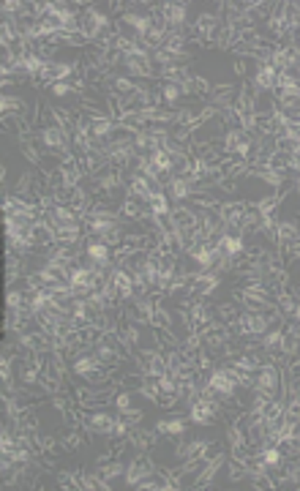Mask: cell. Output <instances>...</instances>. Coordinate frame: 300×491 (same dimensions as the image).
Listing matches in <instances>:
<instances>
[{
  "label": "cell",
  "instance_id": "10",
  "mask_svg": "<svg viewBox=\"0 0 300 491\" xmlns=\"http://www.w3.org/2000/svg\"><path fill=\"white\" fill-rule=\"evenodd\" d=\"M159 431L156 429H142V426H137V429H131L128 431V442L137 448V451H142V453H150L156 445H159Z\"/></svg>",
  "mask_w": 300,
  "mask_h": 491
},
{
  "label": "cell",
  "instance_id": "7",
  "mask_svg": "<svg viewBox=\"0 0 300 491\" xmlns=\"http://www.w3.org/2000/svg\"><path fill=\"white\" fill-rule=\"evenodd\" d=\"M164 5V22L170 33H178L183 27H189V3H161Z\"/></svg>",
  "mask_w": 300,
  "mask_h": 491
},
{
  "label": "cell",
  "instance_id": "14",
  "mask_svg": "<svg viewBox=\"0 0 300 491\" xmlns=\"http://www.w3.org/2000/svg\"><path fill=\"white\" fill-rule=\"evenodd\" d=\"M172 200L167 197V191H156L150 200H148V208H150V213H156V216H161V219H167L170 213H172Z\"/></svg>",
  "mask_w": 300,
  "mask_h": 491
},
{
  "label": "cell",
  "instance_id": "6",
  "mask_svg": "<svg viewBox=\"0 0 300 491\" xmlns=\"http://www.w3.org/2000/svg\"><path fill=\"white\" fill-rule=\"evenodd\" d=\"M115 415H109L106 409H93V412H85V429L93 431L96 437H109L112 440V431H115Z\"/></svg>",
  "mask_w": 300,
  "mask_h": 491
},
{
  "label": "cell",
  "instance_id": "8",
  "mask_svg": "<svg viewBox=\"0 0 300 491\" xmlns=\"http://www.w3.org/2000/svg\"><path fill=\"white\" fill-rule=\"evenodd\" d=\"M235 96H238L235 82H218V85H213V88H210L207 104H210V107H216V110L221 112V110H227V107H232V104H235Z\"/></svg>",
  "mask_w": 300,
  "mask_h": 491
},
{
  "label": "cell",
  "instance_id": "15",
  "mask_svg": "<svg viewBox=\"0 0 300 491\" xmlns=\"http://www.w3.org/2000/svg\"><path fill=\"white\" fill-rule=\"evenodd\" d=\"M126 462L123 459H117V462H109V464H101V467H93L96 472H99L104 481H109V483H115L117 478H126Z\"/></svg>",
  "mask_w": 300,
  "mask_h": 491
},
{
  "label": "cell",
  "instance_id": "1",
  "mask_svg": "<svg viewBox=\"0 0 300 491\" xmlns=\"http://www.w3.org/2000/svg\"><path fill=\"white\" fill-rule=\"evenodd\" d=\"M281 385H284V368L281 366L265 361L254 371V390H259L265 396H273V398H281Z\"/></svg>",
  "mask_w": 300,
  "mask_h": 491
},
{
  "label": "cell",
  "instance_id": "21",
  "mask_svg": "<svg viewBox=\"0 0 300 491\" xmlns=\"http://www.w3.org/2000/svg\"><path fill=\"white\" fill-rule=\"evenodd\" d=\"M292 194H298L300 197V172L298 175H292Z\"/></svg>",
  "mask_w": 300,
  "mask_h": 491
},
{
  "label": "cell",
  "instance_id": "12",
  "mask_svg": "<svg viewBox=\"0 0 300 491\" xmlns=\"http://www.w3.org/2000/svg\"><path fill=\"white\" fill-rule=\"evenodd\" d=\"M164 191H167V197L178 205V202H189V197L194 194V189H192V183L186 180V178H170L167 183H164Z\"/></svg>",
  "mask_w": 300,
  "mask_h": 491
},
{
  "label": "cell",
  "instance_id": "5",
  "mask_svg": "<svg viewBox=\"0 0 300 491\" xmlns=\"http://www.w3.org/2000/svg\"><path fill=\"white\" fill-rule=\"evenodd\" d=\"M153 464H156V462L150 459V453H142V451H139V453L134 456V462L126 467V478H123V481H126V486H131V489H134L142 478H148V475L156 470Z\"/></svg>",
  "mask_w": 300,
  "mask_h": 491
},
{
  "label": "cell",
  "instance_id": "3",
  "mask_svg": "<svg viewBox=\"0 0 300 491\" xmlns=\"http://www.w3.org/2000/svg\"><path fill=\"white\" fill-rule=\"evenodd\" d=\"M249 82L254 85L257 93H276V88H279V71H276L270 63L259 60V63H257V71H254V77H251Z\"/></svg>",
  "mask_w": 300,
  "mask_h": 491
},
{
  "label": "cell",
  "instance_id": "11",
  "mask_svg": "<svg viewBox=\"0 0 300 491\" xmlns=\"http://www.w3.org/2000/svg\"><path fill=\"white\" fill-rule=\"evenodd\" d=\"M14 115H30V104L19 93H3L0 96V118H14Z\"/></svg>",
  "mask_w": 300,
  "mask_h": 491
},
{
  "label": "cell",
  "instance_id": "16",
  "mask_svg": "<svg viewBox=\"0 0 300 491\" xmlns=\"http://www.w3.org/2000/svg\"><path fill=\"white\" fill-rule=\"evenodd\" d=\"M227 475H229L232 483L249 481V464H246V459H243V456H232V459L227 462Z\"/></svg>",
  "mask_w": 300,
  "mask_h": 491
},
{
  "label": "cell",
  "instance_id": "20",
  "mask_svg": "<svg viewBox=\"0 0 300 491\" xmlns=\"http://www.w3.org/2000/svg\"><path fill=\"white\" fill-rule=\"evenodd\" d=\"M49 93H52V96H58V99H63V96L77 93V91H74V85H71V82H55V85L49 88Z\"/></svg>",
  "mask_w": 300,
  "mask_h": 491
},
{
  "label": "cell",
  "instance_id": "9",
  "mask_svg": "<svg viewBox=\"0 0 300 491\" xmlns=\"http://www.w3.org/2000/svg\"><path fill=\"white\" fill-rule=\"evenodd\" d=\"M161 437H186V431H189V418L186 415H175V418H161V420H156V426H153Z\"/></svg>",
  "mask_w": 300,
  "mask_h": 491
},
{
  "label": "cell",
  "instance_id": "13",
  "mask_svg": "<svg viewBox=\"0 0 300 491\" xmlns=\"http://www.w3.org/2000/svg\"><path fill=\"white\" fill-rule=\"evenodd\" d=\"M240 311H243V306L232 298V300H224V303L216 306V320H221V322H227V325H235V320L240 317Z\"/></svg>",
  "mask_w": 300,
  "mask_h": 491
},
{
  "label": "cell",
  "instance_id": "18",
  "mask_svg": "<svg viewBox=\"0 0 300 491\" xmlns=\"http://www.w3.org/2000/svg\"><path fill=\"white\" fill-rule=\"evenodd\" d=\"M117 420H123L128 429H137V426H142V420H145V412H142V409H137V407H131V409H123V412H117Z\"/></svg>",
  "mask_w": 300,
  "mask_h": 491
},
{
  "label": "cell",
  "instance_id": "4",
  "mask_svg": "<svg viewBox=\"0 0 300 491\" xmlns=\"http://www.w3.org/2000/svg\"><path fill=\"white\" fill-rule=\"evenodd\" d=\"M246 211H249L246 200H227V202L218 205V216L229 230H240V224L246 219Z\"/></svg>",
  "mask_w": 300,
  "mask_h": 491
},
{
  "label": "cell",
  "instance_id": "19",
  "mask_svg": "<svg viewBox=\"0 0 300 491\" xmlns=\"http://www.w3.org/2000/svg\"><path fill=\"white\" fill-rule=\"evenodd\" d=\"M131 398H134V390H128V387H117V393H115V404H112V407H115L117 412L131 409V407H134Z\"/></svg>",
  "mask_w": 300,
  "mask_h": 491
},
{
  "label": "cell",
  "instance_id": "17",
  "mask_svg": "<svg viewBox=\"0 0 300 491\" xmlns=\"http://www.w3.org/2000/svg\"><path fill=\"white\" fill-rule=\"evenodd\" d=\"M55 486H58V489H63V491L80 489L74 470H55Z\"/></svg>",
  "mask_w": 300,
  "mask_h": 491
},
{
  "label": "cell",
  "instance_id": "2",
  "mask_svg": "<svg viewBox=\"0 0 300 491\" xmlns=\"http://www.w3.org/2000/svg\"><path fill=\"white\" fill-rule=\"evenodd\" d=\"M224 407L218 398H207V396H200L192 407H189V420L197 423V426H213L218 418H221Z\"/></svg>",
  "mask_w": 300,
  "mask_h": 491
}]
</instances>
